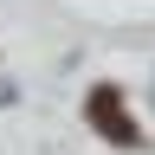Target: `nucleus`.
I'll use <instances>...</instances> for the list:
<instances>
[{
	"label": "nucleus",
	"mask_w": 155,
	"mask_h": 155,
	"mask_svg": "<svg viewBox=\"0 0 155 155\" xmlns=\"http://www.w3.org/2000/svg\"><path fill=\"white\" fill-rule=\"evenodd\" d=\"M84 116L97 123V136H104V142H116V149H136V142H142V129H136V116L123 110V97H116L110 84H97V91H91Z\"/></svg>",
	"instance_id": "nucleus-1"
}]
</instances>
